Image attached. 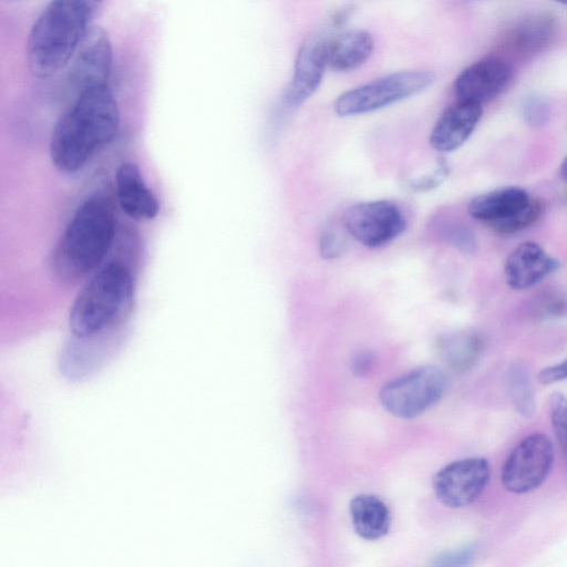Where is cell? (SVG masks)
<instances>
[{
    "label": "cell",
    "mask_w": 567,
    "mask_h": 567,
    "mask_svg": "<svg viewBox=\"0 0 567 567\" xmlns=\"http://www.w3.org/2000/svg\"><path fill=\"white\" fill-rule=\"evenodd\" d=\"M118 127V106L107 85L82 93L53 127L49 144L52 164L68 174L80 171L114 140Z\"/></svg>",
    "instance_id": "cell-1"
},
{
    "label": "cell",
    "mask_w": 567,
    "mask_h": 567,
    "mask_svg": "<svg viewBox=\"0 0 567 567\" xmlns=\"http://www.w3.org/2000/svg\"><path fill=\"white\" fill-rule=\"evenodd\" d=\"M116 219L111 203L102 195L87 197L62 233L52 257L55 276L75 284L95 269L110 250Z\"/></svg>",
    "instance_id": "cell-2"
},
{
    "label": "cell",
    "mask_w": 567,
    "mask_h": 567,
    "mask_svg": "<svg viewBox=\"0 0 567 567\" xmlns=\"http://www.w3.org/2000/svg\"><path fill=\"white\" fill-rule=\"evenodd\" d=\"M99 7L89 0H51L33 23L27 41L30 71L49 78L74 55Z\"/></svg>",
    "instance_id": "cell-3"
},
{
    "label": "cell",
    "mask_w": 567,
    "mask_h": 567,
    "mask_svg": "<svg viewBox=\"0 0 567 567\" xmlns=\"http://www.w3.org/2000/svg\"><path fill=\"white\" fill-rule=\"evenodd\" d=\"M133 279L120 262H110L87 281L74 299L69 313L72 338H104L130 311Z\"/></svg>",
    "instance_id": "cell-4"
},
{
    "label": "cell",
    "mask_w": 567,
    "mask_h": 567,
    "mask_svg": "<svg viewBox=\"0 0 567 567\" xmlns=\"http://www.w3.org/2000/svg\"><path fill=\"white\" fill-rule=\"evenodd\" d=\"M435 79L430 70H408L391 73L342 93L333 104L339 116L373 112L415 95Z\"/></svg>",
    "instance_id": "cell-5"
},
{
    "label": "cell",
    "mask_w": 567,
    "mask_h": 567,
    "mask_svg": "<svg viewBox=\"0 0 567 567\" xmlns=\"http://www.w3.org/2000/svg\"><path fill=\"white\" fill-rule=\"evenodd\" d=\"M446 382L440 368L420 367L386 383L380 391V401L398 417H415L441 400Z\"/></svg>",
    "instance_id": "cell-6"
},
{
    "label": "cell",
    "mask_w": 567,
    "mask_h": 567,
    "mask_svg": "<svg viewBox=\"0 0 567 567\" xmlns=\"http://www.w3.org/2000/svg\"><path fill=\"white\" fill-rule=\"evenodd\" d=\"M554 462V446L544 433L523 439L509 453L501 473L503 486L514 494L538 488L547 478Z\"/></svg>",
    "instance_id": "cell-7"
},
{
    "label": "cell",
    "mask_w": 567,
    "mask_h": 567,
    "mask_svg": "<svg viewBox=\"0 0 567 567\" xmlns=\"http://www.w3.org/2000/svg\"><path fill=\"white\" fill-rule=\"evenodd\" d=\"M342 219L348 233L370 248L392 241L405 229V219L400 208L389 200L352 205L346 209Z\"/></svg>",
    "instance_id": "cell-8"
},
{
    "label": "cell",
    "mask_w": 567,
    "mask_h": 567,
    "mask_svg": "<svg viewBox=\"0 0 567 567\" xmlns=\"http://www.w3.org/2000/svg\"><path fill=\"white\" fill-rule=\"evenodd\" d=\"M489 476L491 466L486 458L466 457L441 468L433 478V488L442 504L460 508L481 496Z\"/></svg>",
    "instance_id": "cell-9"
},
{
    "label": "cell",
    "mask_w": 567,
    "mask_h": 567,
    "mask_svg": "<svg viewBox=\"0 0 567 567\" xmlns=\"http://www.w3.org/2000/svg\"><path fill=\"white\" fill-rule=\"evenodd\" d=\"M112 66L111 41L100 27H91L80 42L68 73V82L78 97L106 85Z\"/></svg>",
    "instance_id": "cell-10"
},
{
    "label": "cell",
    "mask_w": 567,
    "mask_h": 567,
    "mask_svg": "<svg viewBox=\"0 0 567 567\" xmlns=\"http://www.w3.org/2000/svg\"><path fill=\"white\" fill-rule=\"evenodd\" d=\"M513 76V68L501 56H487L465 68L454 81L457 101L481 104L501 94Z\"/></svg>",
    "instance_id": "cell-11"
},
{
    "label": "cell",
    "mask_w": 567,
    "mask_h": 567,
    "mask_svg": "<svg viewBox=\"0 0 567 567\" xmlns=\"http://www.w3.org/2000/svg\"><path fill=\"white\" fill-rule=\"evenodd\" d=\"M327 65L328 41L318 34L309 35L298 50L286 102L298 106L308 100L319 87Z\"/></svg>",
    "instance_id": "cell-12"
},
{
    "label": "cell",
    "mask_w": 567,
    "mask_h": 567,
    "mask_svg": "<svg viewBox=\"0 0 567 567\" xmlns=\"http://www.w3.org/2000/svg\"><path fill=\"white\" fill-rule=\"evenodd\" d=\"M559 268V261L535 241L519 244L507 256L504 274L515 290L530 288Z\"/></svg>",
    "instance_id": "cell-13"
},
{
    "label": "cell",
    "mask_w": 567,
    "mask_h": 567,
    "mask_svg": "<svg viewBox=\"0 0 567 567\" xmlns=\"http://www.w3.org/2000/svg\"><path fill=\"white\" fill-rule=\"evenodd\" d=\"M482 105L457 101L441 114L431 134V146L442 153L452 152L462 146L478 124Z\"/></svg>",
    "instance_id": "cell-14"
},
{
    "label": "cell",
    "mask_w": 567,
    "mask_h": 567,
    "mask_svg": "<svg viewBox=\"0 0 567 567\" xmlns=\"http://www.w3.org/2000/svg\"><path fill=\"white\" fill-rule=\"evenodd\" d=\"M116 197L122 210L135 220H151L159 210L154 193L147 187L138 166L122 163L115 173Z\"/></svg>",
    "instance_id": "cell-15"
},
{
    "label": "cell",
    "mask_w": 567,
    "mask_h": 567,
    "mask_svg": "<svg viewBox=\"0 0 567 567\" xmlns=\"http://www.w3.org/2000/svg\"><path fill=\"white\" fill-rule=\"evenodd\" d=\"M533 197L519 186H506L474 197L468 204V214L492 227L509 219L529 206Z\"/></svg>",
    "instance_id": "cell-16"
},
{
    "label": "cell",
    "mask_w": 567,
    "mask_h": 567,
    "mask_svg": "<svg viewBox=\"0 0 567 567\" xmlns=\"http://www.w3.org/2000/svg\"><path fill=\"white\" fill-rule=\"evenodd\" d=\"M556 31L555 19L537 13L517 22L505 35L504 45L518 56H529L545 50Z\"/></svg>",
    "instance_id": "cell-17"
},
{
    "label": "cell",
    "mask_w": 567,
    "mask_h": 567,
    "mask_svg": "<svg viewBox=\"0 0 567 567\" xmlns=\"http://www.w3.org/2000/svg\"><path fill=\"white\" fill-rule=\"evenodd\" d=\"M373 45L368 31L344 32L328 42V66L339 72L355 70L370 58Z\"/></svg>",
    "instance_id": "cell-18"
},
{
    "label": "cell",
    "mask_w": 567,
    "mask_h": 567,
    "mask_svg": "<svg viewBox=\"0 0 567 567\" xmlns=\"http://www.w3.org/2000/svg\"><path fill=\"white\" fill-rule=\"evenodd\" d=\"M350 516L355 533L364 539H378L390 528L388 506L371 494H359L351 499Z\"/></svg>",
    "instance_id": "cell-19"
},
{
    "label": "cell",
    "mask_w": 567,
    "mask_h": 567,
    "mask_svg": "<svg viewBox=\"0 0 567 567\" xmlns=\"http://www.w3.org/2000/svg\"><path fill=\"white\" fill-rule=\"evenodd\" d=\"M483 349L480 336L458 332L443 337L439 342L442 358L456 370H467L476 363Z\"/></svg>",
    "instance_id": "cell-20"
},
{
    "label": "cell",
    "mask_w": 567,
    "mask_h": 567,
    "mask_svg": "<svg viewBox=\"0 0 567 567\" xmlns=\"http://www.w3.org/2000/svg\"><path fill=\"white\" fill-rule=\"evenodd\" d=\"M507 391L515 410L530 417L536 410V400L528 370L524 364L514 363L506 374Z\"/></svg>",
    "instance_id": "cell-21"
},
{
    "label": "cell",
    "mask_w": 567,
    "mask_h": 567,
    "mask_svg": "<svg viewBox=\"0 0 567 567\" xmlns=\"http://www.w3.org/2000/svg\"><path fill=\"white\" fill-rule=\"evenodd\" d=\"M432 227L440 237L463 252L471 254L476 249L475 235L467 225L450 218H440L433 221Z\"/></svg>",
    "instance_id": "cell-22"
},
{
    "label": "cell",
    "mask_w": 567,
    "mask_h": 567,
    "mask_svg": "<svg viewBox=\"0 0 567 567\" xmlns=\"http://www.w3.org/2000/svg\"><path fill=\"white\" fill-rule=\"evenodd\" d=\"M529 312L538 320H554L567 316V296L560 290L546 289L529 305Z\"/></svg>",
    "instance_id": "cell-23"
},
{
    "label": "cell",
    "mask_w": 567,
    "mask_h": 567,
    "mask_svg": "<svg viewBox=\"0 0 567 567\" xmlns=\"http://www.w3.org/2000/svg\"><path fill=\"white\" fill-rule=\"evenodd\" d=\"M545 206L539 198H533L532 203L518 215L493 225L495 231L501 234H514L534 225L544 213Z\"/></svg>",
    "instance_id": "cell-24"
},
{
    "label": "cell",
    "mask_w": 567,
    "mask_h": 567,
    "mask_svg": "<svg viewBox=\"0 0 567 567\" xmlns=\"http://www.w3.org/2000/svg\"><path fill=\"white\" fill-rule=\"evenodd\" d=\"M520 112L526 124L533 128L545 126L550 116L547 100L537 93H530L523 99Z\"/></svg>",
    "instance_id": "cell-25"
},
{
    "label": "cell",
    "mask_w": 567,
    "mask_h": 567,
    "mask_svg": "<svg viewBox=\"0 0 567 567\" xmlns=\"http://www.w3.org/2000/svg\"><path fill=\"white\" fill-rule=\"evenodd\" d=\"M549 406L554 432L567 454V396L560 392L553 393Z\"/></svg>",
    "instance_id": "cell-26"
},
{
    "label": "cell",
    "mask_w": 567,
    "mask_h": 567,
    "mask_svg": "<svg viewBox=\"0 0 567 567\" xmlns=\"http://www.w3.org/2000/svg\"><path fill=\"white\" fill-rule=\"evenodd\" d=\"M344 239L334 228H326L319 240L320 255L324 259H334L344 250Z\"/></svg>",
    "instance_id": "cell-27"
},
{
    "label": "cell",
    "mask_w": 567,
    "mask_h": 567,
    "mask_svg": "<svg viewBox=\"0 0 567 567\" xmlns=\"http://www.w3.org/2000/svg\"><path fill=\"white\" fill-rule=\"evenodd\" d=\"M538 378L543 384H553L567 380V358L559 363L543 369Z\"/></svg>",
    "instance_id": "cell-28"
},
{
    "label": "cell",
    "mask_w": 567,
    "mask_h": 567,
    "mask_svg": "<svg viewBox=\"0 0 567 567\" xmlns=\"http://www.w3.org/2000/svg\"><path fill=\"white\" fill-rule=\"evenodd\" d=\"M475 548L473 546L464 547L460 550L446 554L440 558L439 565L460 566L467 565L474 557Z\"/></svg>",
    "instance_id": "cell-29"
},
{
    "label": "cell",
    "mask_w": 567,
    "mask_h": 567,
    "mask_svg": "<svg viewBox=\"0 0 567 567\" xmlns=\"http://www.w3.org/2000/svg\"><path fill=\"white\" fill-rule=\"evenodd\" d=\"M373 362V357L369 351H361L359 352L352 361V371L357 375H364L367 374Z\"/></svg>",
    "instance_id": "cell-30"
},
{
    "label": "cell",
    "mask_w": 567,
    "mask_h": 567,
    "mask_svg": "<svg viewBox=\"0 0 567 567\" xmlns=\"http://www.w3.org/2000/svg\"><path fill=\"white\" fill-rule=\"evenodd\" d=\"M559 174H560L561 178L565 182H567V155L565 156V158L561 162V165L559 168Z\"/></svg>",
    "instance_id": "cell-31"
},
{
    "label": "cell",
    "mask_w": 567,
    "mask_h": 567,
    "mask_svg": "<svg viewBox=\"0 0 567 567\" xmlns=\"http://www.w3.org/2000/svg\"><path fill=\"white\" fill-rule=\"evenodd\" d=\"M91 1L92 3H94L95 6L100 7V4L104 1V0H89Z\"/></svg>",
    "instance_id": "cell-32"
},
{
    "label": "cell",
    "mask_w": 567,
    "mask_h": 567,
    "mask_svg": "<svg viewBox=\"0 0 567 567\" xmlns=\"http://www.w3.org/2000/svg\"><path fill=\"white\" fill-rule=\"evenodd\" d=\"M556 1H558L560 3H564V4H567V0H556Z\"/></svg>",
    "instance_id": "cell-33"
}]
</instances>
